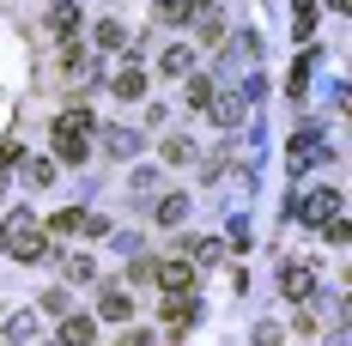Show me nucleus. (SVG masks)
Wrapping results in <instances>:
<instances>
[{"mask_svg": "<svg viewBox=\"0 0 352 346\" xmlns=\"http://www.w3.org/2000/svg\"><path fill=\"white\" fill-rule=\"evenodd\" d=\"M98 316H104V322H128V316H134L128 292H104V298H98Z\"/></svg>", "mask_w": 352, "mask_h": 346, "instance_id": "39448f33", "label": "nucleus"}, {"mask_svg": "<svg viewBox=\"0 0 352 346\" xmlns=\"http://www.w3.org/2000/svg\"><path fill=\"white\" fill-rule=\"evenodd\" d=\"M55 158H85V134H67V128H55Z\"/></svg>", "mask_w": 352, "mask_h": 346, "instance_id": "9d476101", "label": "nucleus"}, {"mask_svg": "<svg viewBox=\"0 0 352 346\" xmlns=\"http://www.w3.org/2000/svg\"><path fill=\"white\" fill-rule=\"evenodd\" d=\"M188 104H195V109L212 104V85H207V79H195V85H188Z\"/></svg>", "mask_w": 352, "mask_h": 346, "instance_id": "6ab92c4d", "label": "nucleus"}, {"mask_svg": "<svg viewBox=\"0 0 352 346\" xmlns=\"http://www.w3.org/2000/svg\"><path fill=\"white\" fill-rule=\"evenodd\" d=\"M280 292L292 298V304L316 298V268H304V261H285V274H280Z\"/></svg>", "mask_w": 352, "mask_h": 346, "instance_id": "f03ea898", "label": "nucleus"}, {"mask_svg": "<svg viewBox=\"0 0 352 346\" xmlns=\"http://www.w3.org/2000/svg\"><path fill=\"white\" fill-rule=\"evenodd\" d=\"M109 85H116V98H140V91H146V73L140 67H122Z\"/></svg>", "mask_w": 352, "mask_h": 346, "instance_id": "0eeeda50", "label": "nucleus"}, {"mask_svg": "<svg viewBox=\"0 0 352 346\" xmlns=\"http://www.w3.org/2000/svg\"><path fill=\"white\" fill-rule=\"evenodd\" d=\"M61 346H91V322L85 316H67L61 322Z\"/></svg>", "mask_w": 352, "mask_h": 346, "instance_id": "6e6552de", "label": "nucleus"}, {"mask_svg": "<svg viewBox=\"0 0 352 346\" xmlns=\"http://www.w3.org/2000/svg\"><path fill=\"white\" fill-rule=\"evenodd\" d=\"M188 61H195L188 49H164V73H188Z\"/></svg>", "mask_w": 352, "mask_h": 346, "instance_id": "a211bd4d", "label": "nucleus"}, {"mask_svg": "<svg viewBox=\"0 0 352 346\" xmlns=\"http://www.w3.org/2000/svg\"><path fill=\"white\" fill-rule=\"evenodd\" d=\"M0 249H6V225H0Z\"/></svg>", "mask_w": 352, "mask_h": 346, "instance_id": "4be33fe9", "label": "nucleus"}, {"mask_svg": "<svg viewBox=\"0 0 352 346\" xmlns=\"http://www.w3.org/2000/svg\"><path fill=\"white\" fill-rule=\"evenodd\" d=\"M6 225H12V231H6V249H12L19 261H43V255H49V237L36 231L25 213H19V219H6Z\"/></svg>", "mask_w": 352, "mask_h": 346, "instance_id": "f257e3e1", "label": "nucleus"}, {"mask_svg": "<svg viewBox=\"0 0 352 346\" xmlns=\"http://www.w3.org/2000/svg\"><path fill=\"white\" fill-rule=\"evenodd\" d=\"M79 225H85V213H79V207H61L55 219H49V231H55V237H67V231H79Z\"/></svg>", "mask_w": 352, "mask_h": 346, "instance_id": "9b49d317", "label": "nucleus"}, {"mask_svg": "<svg viewBox=\"0 0 352 346\" xmlns=\"http://www.w3.org/2000/svg\"><path fill=\"white\" fill-rule=\"evenodd\" d=\"M164 158H170V164H188V158H195V146H188V140H164Z\"/></svg>", "mask_w": 352, "mask_h": 346, "instance_id": "dca6fc26", "label": "nucleus"}, {"mask_svg": "<svg viewBox=\"0 0 352 346\" xmlns=\"http://www.w3.org/2000/svg\"><path fill=\"white\" fill-rule=\"evenodd\" d=\"M182 213H188V201H182V195H170V201H158V225H176Z\"/></svg>", "mask_w": 352, "mask_h": 346, "instance_id": "4468645a", "label": "nucleus"}, {"mask_svg": "<svg viewBox=\"0 0 352 346\" xmlns=\"http://www.w3.org/2000/svg\"><path fill=\"white\" fill-rule=\"evenodd\" d=\"M49 25H55L61 36H73V31H79V12H73V0H55V12H49Z\"/></svg>", "mask_w": 352, "mask_h": 346, "instance_id": "1a4fd4ad", "label": "nucleus"}, {"mask_svg": "<svg viewBox=\"0 0 352 346\" xmlns=\"http://www.w3.org/2000/svg\"><path fill=\"white\" fill-rule=\"evenodd\" d=\"M91 274H98V268H91L85 255H73V261H67V279H79V285H85V279H91Z\"/></svg>", "mask_w": 352, "mask_h": 346, "instance_id": "aec40b11", "label": "nucleus"}, {"mask_svg": "<svg viewBox=\"0 0 352 346\" xmlns=\"http://www.w3.org/2000/svg\"><path fill=\"white\" fill-rule=\"evenodd\" d=\"M98 43H104V49H122V43H128V31H122L116 19H104V25H98Z\"/></svg>", "mask_w": 352, "mask_h": 346, "instance_id": "ddd939ff", "label": "nucleus"}, {"mask_svg": "<svg viewBox=\"0 0 352 346\" xmlns=\"http://www.w3.org/2000/svg\"><path fill=\"white\" fill-rule=\"evenodd\" d=\"M298 219H304V225H328V219H340V195H334V188H316V195H304Z\"/></svg>", "mask_w": 352, "mask_h": 346, "instance_id": "7ed1b4c3", "label": "nucleus"}, {"mask_svg": "<svg viewBox=\"0 0 352 346\" xmlns=\"http://www.w3.org/2000/svg\"><path fill=\"white\" fill-rule=\"evenodd\" d=\"M55 346H61V340H55Z\"/></svg>", "mask_w": 352, "mask_h": 346, "instance_id": "5701e85b", "label": "nucleus"}, {"mask_svg": "<svg viewBox=\"0 0 352 346\" xmlns=\"http://www.w3.org/2000/svg\"><path fill=\"white\" fill-rule=\"evenodd\" d=\"M212 116H219V122H225V128H231V122H237V116H243V104H237V98H219V104H212Z\"/></svg>", "mask_w": 352, "mask_h": 346, "instance_id": "f3484780", "label": "nucleus"}, {"mask_svg": "<svg viewBox=\"0 0 352 346\" xmlns=\"http://www.w3.org/2000/svg\"><path fill=\"white\" fill-rule=\"evenodd\" d=\"M116 346H152V334H146V328H128V334H122Z\"/></svg>", "mask_w": 352, "mask_h": 346, "instance_id": "412c9836", "label": "nucleus"}, {"mask_svg": "<svg viewBox=\"0 0 352 346\" xmlns=\"http://www.w3.org/2000/svg\"><path fill=\"white\" fill-rule=\"evenodd\" d=\"M152 279H164V292H188V285H195V268H188V261H164Z\"/></svg>", "mask_w": 352, "mask_h": 346, "instance_id": "20e7f679", "label": "nucleus"}, {"mask_svg": "<svg viewBox=\"0 0 352 346\" xmlns=\"http://www.w3.org/2000/svg\"><path fill=\"white\" fill-rule=\"evenodd\" d=\"M219 255H225V249H219L212 237H201V243H195V261H201V268H219Z\"/></svg>", "mask_w": 352, "mask_h": 346, "instance_id": "2eb2a0df", "label": "nucleus"}, {"mask_svg": "<svg viewBox=\"0 0 352 346\" xmlns=\"http://www.w3.org/2000/svg\"><path fill=\"white\" fill-rule=\"evenodd\" d=\"M188 316H195V298H188V292H170V298H164V322H170V328H188Z\"/></svg>", "mask_w": 352, "mask_h": 346, "instance_id": "423d86ee", "label": "nucleus"}, {"mask_svg": "<svg viewBox=\"0 0 352 346\" xmlns=\"http://www.w3.org/2000/svg\"><path fill=\"white\" fill-rule=\"evenodd\" d=\"M25 182H31V188H49V182H55V164H49V158H36L31 171H25Z\"/></svg>", "mask_w": 352, "mask_h": 346, "instance_id": "f8f14e48", "label": "nucleus"}]
</instances>
